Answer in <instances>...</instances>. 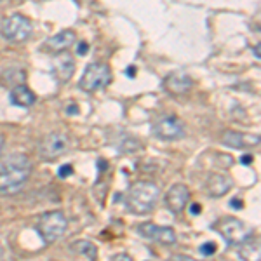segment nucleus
<instances>
[{"mask_svg":"<svg viewBox=\"0 0 261 261\" xmlns=\"http://www.w3.org/2000/svg\"><path fill=\"white\" fill-rule=\"evenodd\" d=\"M230 205H231L233 209H242V207H244L242 200H239V199H231V200H230Z\"/></svg>","mask_w":261,"mask_h":261,"instance_id":"nucleus-22","label":"nucleus"},{"mask_svg":"<svg viewBox=\"0 0 261 261\" xmlns=\"http://www.w3.org/2000/svg\"><path fill=\"white\" fill-rule=\"evenodd\" d=\"M161 190L151 181H136L129 187L125 193V207L133 214H148L153 211Z\"/></svg>","mask_w":261,"mask_h":261,"instance_id":"nucleus-2","label":"nucleus"},{"mask_svg":"<svg viewBox=\"0 0 261 261\" xmlns=\"http://www.w3.org/2000/svg\"><path fill=\"white\" fill-rule=\"evenodd\" d=\"M200 211H202V207H200L199 204H192L190 205V213L192 214H200Z\"/></svg>","mask_w":261,"mask_h":261,"instance_id":"nucleus-23","label":"nucleus"},{"mask_svg":"<svg viewBox=\"0 0 261 261\" xmlns=\"http://www.w3.org/2000/svg\"><path fill=\"white\" fill-rule=\"evenodd\" d=\"M151 133L162 141H176L185 138V124L176 115H164L153 122Z\"/></svg>","mask_w":261,"mask_h":261,"instance_id":"nucleus-8","label":"nucleus"},{"mask_svg":"<svg viewBox=\"0 0 261 261\" xmlns=\"http://www.w3.org/2000/svg\"><path fill=\"white\" fill-rule=\"evenodd\" d=\"M231 187H233V179L230 178V176L226 174H211L205 181V193H207L209 197H214V199H218V197H223L226 192L231 190Z\"/></svg>","mask_w":261,"mask_h":261,"instance_id":"nucleus-14","label":"nucleus"},{"mask_svg":"<svg viewBox=\"0 0 261 261\" xmlns=\"http://www.w3.org/2000/svg\"><path fill=\"white\" fill-rule=\"evenodd\" d=\"M251 161H252V157H251V155H246V157H242V164H244V166H249V164H251Z\"/></svg>","mask_w":261,"mask_h":261,"instance_id":"nucleus-24","label":"nucleus"},{"mask_svg":"<svg viewBox=\"0 0 261 261\" xmlns=\"http://www.w3.org/2000/svg\"><path fill=\"white\" fill-rule=\"evenodd\" d=\"M112 259H117V261H130V256H129V254H125V252H122V254L112 256Z\"/></svg>","mask_w":261,"mask_h":261,"instance_id":"nucleus-21","label":"nucleus"},{"mask_svg":"<svg viewBox=\"0 0 261 261\" xmlns=\"http://www.w3.org/2000/svg\"><path fill=\"white\" fill-rule=\"evenodd\" d=\"M75 44V32L73 30H63L56 35H53L42 44V50L44 53H65L66 49H70Z\"/></svg>","mask_w":261,"mask_h":261,"instance_id":"nucleus-12","label":"nucleus"},{"mask_svg":"<svg viewBox=\"0 0 261 261\" xmlns=\"http://www.w3.org/2000/svg\"><path fill=\"white\" fill-rule=\"evenodd\" d=\"M0 2H2V0H0Z\"/></svg>","mask_w":261,"mask_h":261,"instance_id":"nucleus-29","label":"nucleus"},{"mask_svg":"<svg viewBox=\"0 0 261 261\" xmlns=\"http://www.w3.org/2000/svg\"><path fill=\"white\" fill-rule=\"evenodd\" d=\"M138 231H140L141 237L159 242L162 246H172V244H176V231L171 226H161V225H155V223H141V225H138Z\"/></svg>","mask_w":261,"mask_h":261,"instance_id":"nucleus-9","label":"nucleus"},{"mask_svg":"<svg viewBox=\"0 0 261 261\" xmlns=\"http://www.w3.org/2000/svg\"><path fill=\"white\" fill-rule=\"evenodd\" d=\"M216 252V244L214 242H204L200 246V254L202 256H213Z\"/></svg>","mask_w":261,"mask_h":261,"instance_id":"nucleus-18","label":"nucleus"},{"mask_svg":"<svg viewBox=\"0 0 261 261\" xmlns=\"http://www.w3.org/2000/svg\"><path fill=\"white\" fill-rule=\"evenodd\" d=\"M2 150H4V136L0 134V155H2Z\"/></svg>","mask_w":261,"mask_h":261,"instance_id":"nucleus-25","label":"nucleus"},{"mask_svg":"<svg viewBox=\"0 0 261 261\" xmlns=\"http://www.w3.org/2000/svg\"><path fill=\"white\" fill-rule=\"evenodd\" d=\"M71 172H73V167H71L70 164H65V166L60 167V171H58V176H60V178H68Z\"/></svg>","mask_w":261,"mask_h":261,"instance_id":"nucleus-19","label":"nucleus"},{"mask_svg":"<svg viewBox=\"0 0 261 261\" xmlns=\"http://www.w3.org/2000/svg\"><path fill=\"white\" fill-rule=\"evenodd\" d=\"M32 32H33L32 21L23 14H11L9 18H6L2 23L4 39L12 42V44L27 42L32 37Z\"/></svg>","mask_w":261,"mask_h":261,"instance_id":"nucleus-5","label":"nucleus"},{"mask_svg":"<svg viewBox=\"0 0 261 261\" xmlns=\"http://www.w3.org/2000/svg\"><path fill=\"white\" fill-rule=\"evenodd\" d=\"M75 71V63L70 56H61L54 61L53 65V73L56 77V81L60 82H68Z\"/></svg>","mask_w":261,"mask_h":261,"instance_id":"nucleus-16","label":"nucleus"},{"mask_svg":"<svg viewBox=\"0 0 261 261\" xmlns=\"http://www.w3.org/2000/svg\"><path fill=\"white\" fill-rule=\"evenodd\" d=\"M223 143L230 148H252V146L259 145V136L258 134H244V133H235V130H226L223 134Z\"/></svg>","mask_w":261,"mask_h":261,"instance_id":"nucleus-13","label":"nucleus"},{"mask_svg":"<svg viewBox=\"0 0 261 261\" xmlns=\"http://www.w3.org/2000/svg\"><path fill=\"white\" fill-rule=\"evenodd\" d=\"M254 50H256V58H258V60H259V44L256 45V49H254Z\"/></svg>","mask_w":261,"mask_h":261,"instance_id":"nucleus-28","label":"nucleus"},{"mask_svg":"<svg viewBox=\"0 0 261 261\" xmlns=\"http://www.w3.org/2000/svg\"><path fill=\"white\" fill-rule=\"evenodd\" d=\"M213 228L225 239L230 246H242L244 242L249 237V231H247L246 225L237 220V218H220L216 223H213Z\"/></svg>","mask_w":261,"mask_h":261,"instance_id":"nucleus-6","label":"nucleus"},{"mask_svg":"<svg viewBox=\"0 0 261 261\" xmlns=\"http://www.w3.org/2000/svg\"><path fill=\"white\" fill-rule=\"evenodd\" d=\"M9 98L12 105L21 107V108H30L32 105L35 103V94H33L30 87H27L24 84H19V86L12 87Z\"/></svg>","mask_w":261,"mask_h":261,"instance_id":"nucleus-15","label":"nucleus"},{"mask_svg":"<svg viewBox=\"0 0 261 261\" xmlns=\"http://www.w3.org/2000/svg\"><path fill=\"white\" fill-rule=\"evenodd\" d=\"M193 81L190 79V75L183 73V71H172L171 75H167L164 79V89H166L172 96H181L187 94L192 89Z\"/></svg>","mask_w":261,"mask_h":261,"instance_id":"nucleus-11","label":"nucleus"},{"mask_svg":"<svg viewBox=\"0 0 261 261\" xmlns=\"http://www.w3.org/2000/svg\"><path fill=\"white\" fill-rule=\"evenodd\" d=\"M32 174V161L24 153H12L0 166V193H18Z\"/></svg>","mask_w":261,"mask_h":261,"instance_id":"nucleus-1","label":"nucleus"},{"mask_svg":"<svg viewBox=\"0 0 261 261\" xmlns=\"http://www.w3.org/2000/svg\"><path fill=\"white\" fill-rule=\"evenodd\" d=\"M112 82V71L110 66L107 63H91V65L86 66L84 70V75L79 82L81 89L86 92H94L98 89H103L108 84Z\"/></svg>","mask_w":261,"mask_h":261,"instance_id":"nucleus-4","label":"nucleus"},{"mask_svg":"<svg viewBox=\"0 0 261 261\" xmlns=\"http://www.w3.org/2000/svg\"><path fill=\"white\" fill-rule=\"evenodd\" d=\"M70 252H73V254H77V256H82V258H86V259H91V261L98 258V247L91 241H86V239L71 242Z\"/></svg>","mask_w":261,"mask_h":261,"instance_id":"nucleus-17","label":"nucleus"},{"mask_svg":"<svg viewBox=\"0 0 261 261\" xmlns=\"http://www.w3.org/2000/svg\"><path fill=\"white\" fill-rule=\"evenodd\" d=\"M188 200H190V190H188V187H185L183 183L172 185L169 190H167L166 197H164L166 207L174 214H179L183 211L188 205Z\"/></svg>","mask_w":261,"mask_h":261,"instance_id":"nucleus-10","label":"nucleus"},{"mask_svg":"<svg viewBox=\"0 0 261 261\" xmlns=\"http://www.w3.org/2000/svg\"><path fill=\"white\" fill-rule=\"evenodd\" d=\"M125 73H127V75H130V77H133V75H134V68H127V71H125Z\"/></svg>","mask_w":261,"mask_h":261,"instance_id":"nucleus-26","label":"nucleus"},{"mask_svg":"<svg viewBox=\"0 0 261 261\" xmlns=\"http://www.w3.org/2000/svg\"><path fill=\"white\" fill-rule=\"evenodd\" d=\"M4 254H6V251H4V247H2V246H0V259H2V258H4Z\"/></svg>","mask_w":261,"mask_h":261,"instance_id":"nucleus-27","label":"nucleus"},{"mask_svg":"<svg viewBox=\"0 0 261 261\" xmlns=\"http://www.w3.org/2000/svg\"><path fill=\"white\" fill-rule=\"evenodd\" d=\"M70 150V138L65 133H50L42 138L39 145V155L42 161H56Z\"/></svg>","mask_w":261,"mask_h":261,"instance_id":"nucleus-7","label":"nucleus"},{"mask_svg":"<svg viewBox=\"0 0 261 261\" xmlns=\"http://www.w3.org/2000/svg\"><path fill=\"white\" fill-rule=\"evenodd\" d=\"M68 221L61 211H47L39 218L37 223V231L45 244H53L65 235Z\"/></svg>","mask_w":261,"mask_h":261,"instance_id":"nucleus-3","label":"nucleus"},{"mask_svg":"<svg viewBox=\"0 0 261 261\" xmlns=\"http://www.w3.org/2000/svg\"><path fill=\"white\" fill-rule=\"evenodd\" d=\"M87 50H89V45H87L86 42H81V44H79V47H77V53L81 54V56H84Z\"/></svg>","mask_w":261,"mask_h":261,"instance_id":"nucleus-20","label":"nucleus"}]
</instances>
